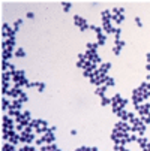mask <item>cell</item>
Listing matches in <instances>:
<instances>
[{"mask_svg":"<svg viewBox=\"0 0 150 151\" xmlns=\"http://www.w3.org/2000/svg\"><path fill=\"white\" fill-rule=\"evenodd\" d=\"M54 141H56V133H54V132H51V130H48L47 133H44V135H41L39 138H36L35 144H36L38 147H42V145L54 144Z\"/></svg>","mask_w":150,"mask_h":151,"instance_id":"obj_9","label":"cell"},{"mask_svg":"<svg viewBox=\"0 0 150 151\" xmlns=\"http://www.w3.org/2000/svg\"><path fill=\"white\" fill-rule=\"evenodd\" d=\"M20 151H39L36 147H33V145H23L20 148Z\"/></svg>","mask_w":150,"mask_h":151,"instance_id":"obj_35","label":"cell"},{"mask_svg":"<svg viewBox=\"0 0 150 151\" xmlns=\"http://www.w3.org/2000/svg\"><path fill=\"white\" fill-rule=\"evenodd\" d=\"M134 108H135L137 115H138L140 118L144 117V115H147V114H150V103L143 102V103H140V105H137V106H134Z\"/></svg>","mask_w":150,"mask_h":151,"instance_id":"obj_16","label":"cell"},{"mask_svg":"<svg viewBox=\"0 0 150 151\" xmlns=\"http://www.w3.org/2000/svg\"><path fill=\"white\" fill-rule=\"evenodd\" d=\"M33 118H32V112L30 111H24V112H21L17 118H15V123H17V126H15V129H17V132H23L24 129L30 124V121H32Z\"/></svg>","mask_w":150,"mask_h":151,"instance_id":"obj_4","label":"cell"},{"mask_svg":"<svg viewBox=\"0 0 150 151\" xmlns=\"http://www.w3.org/2000/svg\"><path fill=\"white\" fill-rule=\"evenodd\" d=\"M15 57L17 58H24L26 57V50L24 48H17L15 50Z\"/></svg>","mask_w":150,"mask_h":151,"instance_id":"obj_32","label":"cell"},{"mask_svg":"<svg viewBox=\"0 0 150 151\" xmlns=\"http://www.w3.org/2000/svg\"><path fill=\"white\" fill-rule=\"evenodd\" d=\"M146 58H147V63H150V52L146 54Z\"/></svg>","mask_w":150,"mask_h":151,"instance_id":"obj_42","label":"cell"},{"mask_svg":"<svg viewBox=\"0 0 150 151\" xmlns=\"http://www.w3.org/2000/svg\"><path fill=\"white\" fill-rule=\"evenodd\" d=\"M12 82L15 87H20V88H23V87H27V84H29V79L26 76V72L23 69H17L12 72Z\"/></svg>","mask_w":150,"mask_h":151,"instance_id":"obj_7","label":"cell"},{"mask_svg":"<svg viewBox=\"0 0 150 151\" xmlns=\"http://www.w3.org/2000/svg\"><path fill=\"white\" fill-rule=\"evenodd\" d=\"M2 151H20V150H17L14 144H9V142H5V144L2 145Z\"/></svg>","mask_w":150,"mask_h":151,"instance_id":"obj_25","label":"cell"},{"mask_svg":"<svg viewBox=\"0 0 150 151\" xmlns=\"http://www.w3.org/2000/svg\"><path fill=\"white\" fill-rule=\"evenodd\" d=\"M26 17H27L29 19H33V18H35V14H33V12H27V14H26Z\"/></svg>","mask_w":150,"mask_h":151,"instance_id":"obj_39","label":"cell"},{"mask_svg":"<svg viewBox=\"0 0 150 151\" xmlns=\"http://www.w3.org/2000/svg\"><path fill=\"white\" fill-rule=\"evenodd\" d=\"M101 19H102V23H108V21H113L111 19V11L110 9H105L101 12Z\"/></svg>","mask_w":150,"mask_h":151,"instance_id":"obj_20","label":"cell"},{"mask_svg":"<svg viewBox=\"0 0 150 151\" xmlns=\"http://www.w3.org/2000/svg\"><path fill=\"white\" fill-rule=\"evenodd\" d=\"M122 121H128V120H129V111H126V109H122L120 112H117L116 114Z\"/></svg>","mask_w":150,"mask_h":151,"instance_id":"obj_24","label":"cell"},{"mask_svg":"<svg viewBox=\"0 0 150 151\" xmlns=\"http://www.w3.org/2000/svg\"><path fill=\"white\" fill-rule=\"evenodd\" d=\"M108 105H111V97H107V96L101 97V106H108Z\"/></svg>","mask_w":150,"mask_h":151,"instance_id":"obj_34","label":"cell"},{"mask_svg":"<svg viewBox=\"0 0 150 151\" xmlns=\"http://www.w3.org/2000/svg\"><path fill=\"white\" fill-rule=\"evenodd\" d=\"M107 90H108L107 85H99V87H96V90H95V94L99 96V97H104L105 93H107Z\"/></svg>","mask_w":150,"mask_h":151,"instance_id":"obj_23","label":"cell"},{"mask_svg":"<svg viewBox=\"0 0 150 151\" xmlns=\"http://www.w3.org/2000/svg\"><path fill=\"white\" fill-rule=\"evenodd\" d=\"M20 141L24 145H32L33 141H36V133L33 132V129L27 126L23 132H20Z\"/></svg>","mask_w":150,"mask_h":151,"instance_id":"obj_8","label":"cell"},{"mask_svg":"<svg viewBox=\"0 0 150 151\" xmlns=\"http://www.w3.org/2000/svg\"><path fill=\"white\" fill-rule=\"evenodd\" d=\"M60 5H62V8H63V12H65V14H68V12L72 9V3H71V2H62Z\"/></svg>","mask_w":150,"mask_h":151,"instance_id":"obj_31","label":"cell"},{"mask_svg":"<svg viewBox=\"0 0 150 151\" xmlns=\"http://www.w3.org/2000/svg\"><path fill=\"white\" fill-rule=\"evenodd\" d=\"M117 29H119V27H114L111 21H108V23H102V30H104L105 35H111V33L116 35Z\"/></svg>","mask_w":150,"mask_h":151,"instance_id":"obj_18","label":"cell"},{"mask_svg":"<svg viewBox=\"0 0 150 151\" xmlns=\"http://www.w3.org/2000/svg\"><path fill=\"white\" fill-rule=\"evenodd\" d=\"M146 99H150V82L147 81L141 82L135 90H132V94H131V102L134 106L143 103Z\"/></svg>","mask_w":150,"mask_h":151,"instance_id":"obj_1","label":"cell"},{"mask_svg":"<svg viewBox=\"0 0 150 151\" xmlns=\"http://www.w3.org/2000/svg\"><path fill=\"white\" fill-rule=\"evenodd\" d=\"M135 26H137L138 29H141V27H143V21H141V18H140V17H137V18H135Z\"/></svg>","mask_w":150,"mask_h":151,"instance_id":"obj_38","label":"cell"},{"mask_svg":"<svg viewBox=\"0 0 150 151\" xmlns=\"http://www.w3.org/2000/svg\"><path fill=\"white\" fill-rule=\"evenodd\" d=\"M17 32L14 30L12 26H9L8 23H3L2 24V37L3 39H11V37H15Z\"/></svg>","mask_w":150,"mask_h":151,"instance_id":"obj_15","label":"cell"},{"mask_svg":"<svg viewBox=\"0 0 150 151\" xmlns=\"http://www.w3.org/2000/svg\"><path fill=\"white\" fill-rule=\"evenodd\" d=\"M29 126L33 129V132L38 133V135H44V133H47L50 130L48 121L47 120H42V118H33Z\"/></svg>","mask_w":150,"mask_h":151,"instance_id":"obj_5","label":"cell"},{"mask_svg":"<svg viewBox=\"0 0 150 151\" xmlns=\"http://www.w3.org/2000/svg\"><path fill=\"white\" fill-rule=\"evenodd\" d=\"M96 42H98L99 47H104V45L107 44V35H105L104 32L98 33V35H96Z\"/></svg>","mask_w":150,"mask_h":151,"instance_id":"obj_21","label":"cell"},{"mask_svg":"<svg viewBox=\"0 0 150 151\" xmlns=\"http://www.w3.org/2000/svg\"><path fill=\"white\" fill-rule=\"evenodd\" d=\"M12 81V72H3L2 73V82H11Z\"/></svg>","mask_w":150,"mask_h":151,"instance_id":"obj_29","label":"cell"},{"mask_svg":"<svg viewBox=\"0 0 150 151\" xmlns=\"http://www.w3.org/2000/svg\"><path fill=\"white\" fill-rule=\"evenodd\" d=\"M77 133H78V132L75 130V129H72V130H71V136H77Z\"/></svg>","mask_w":150,"mask_h":151,"instance_id":"obj_41","label":"cell"},{"mask_svg":"<svg viewBox=\"0 0 150 151\" xmlns=\"http://www.w3.org/2000/svg\"><path fill=\"white\" fill-rule=\"evenodd\" d=\"M111 141L117 145H126V144H131V133H126V132H120L117 129H113L111 132Z\"/></svg>","mask_w":150,"mask_h":151,"instance_id":"obj_6","label":"cell"},{"mask_svg":"<svg viewBox=\"0 0 150 151\" xmlns=\"http://www.w3.org/2000/svg\"><path fill=\"white\" fill-rule=\"evenodd\" d=\"M15 118L9 117V115H3L2 117V130H15Z\"/></svg>","mask_w":150,"mask_h":151,"instance_id":"obj_13","label":"cell"},{"mask_svg":"<svg viewBox=\"0 0 150 151\" xmlns=\"http://www.w3.org/2000/svg\"><path fill=\"white\" fill-rule=\"evenodd\" d=\"M45 88H47V84H45V82H42V81H39V82H38V88H36V90H38L39 93H44V91H45Z\"/></svg>","mask_w":150,"mask_h":151,"instance_id":"obj_36","label":"cell"},{"mask_svg":"<svg viewBox=\"0 0 150 151\" xmlns=\"http://www.w3.org/2000/svg\"><path fill=\"white\" fill-rule=\"evenodd\" d=\"M146 79H147V82H150V73H149V75L146 76Z\"/></svg>","mask_w":150,"mask_h":151,"instance_id":"obj_44","label":"cell"},{"mask_svg":"<svg viewBox=\"0 0 150 151\" xmlns=\"http://www.w3.org/2000/svg\"><path fill=\"white\" fill-rule=\"evenodd\" d=\"M149 142H150V141H149L146 136H140V138L137 139V144H138V147H140V148H144Z\"/></svg>","mask_w":150,"mask_h":151,"instance_id":"obj_26","label":"cell"},{"mask_svg":"<svg viewBox=\"0 0 150 151\" xmlns=\"http://www.w3.org/2000/svg\"><path fill=\"white\" fill-rule=\"evenodd\" d=\"M125 12H126V9L123 6H116V8L111 9V19L117 26H120L125 21Z\"/></svg>","mask_w":150,"mask_h":151,"instance_id":"obj_10","label":"cell"},{"mask_svg":"<svg viewBox=\"0 0 150 151\" xmlns=\"http://www.w3.org/2000/svg\"><path fill=\"white\" fill-rule=\"evenodd\" d=\"M21 26H23V19H15L14 21V24H12V27H14V30L15 32H20V29H21Z\"/></svg>","mask_w":150,"mask_h":151,"instance_id":"obj_33","label":"cell"},{"mask_svg":"<svg viewBox=\"0 0 150 151\" xmlns=\"http://www.w3.org/2000/svg\"><path fill=\"white\" fill-rule=\"evenodd\" d=\"M23 93H24V91H23V88H20V87H15V85H14V87H12V88L9 90V93H8L6 96H9V97H11V99L14 100V99H20V96L23 94Z\"/></svg>","mask_w":150,"mask_h":151,"instance_id":"obj_19","label":"cell"},{"mask_svg":"<svg viewBox=\"0 0 150 151\" xmlns=\"http://www.w3.org/2000/svg\"><path fill=\"white\" fill-rule=\"evenodd\" d=\"M74 24L77 26V29L81 33L90 30V24L87 23V19H86L84 17H81V15H74Z\"/></svg>","mask_w":150,"mask_h":151,"instance_id":"obj_12","label":"cell"},{"mask_svg":"<svg viewBox=\"0 0 150 151\" xmlns=\"http://www.w3.org/2000/svg\"><path fill=\"white\" fill-rule=\"evenodd\" d=\"M141 151H150V142H149L144 148H141Z\"/></svg>","mask_w":150,"mask_h":151,"instance_id":"obj_40","label":"cell"},{"mask_svg":"<svg viewBox=\"0 0 150 151\" xmlns=\"http://www.w3.org/2000/svg\"><path fill=\"white\" fill-rule=\"evenodd\" d=\"M18 100H20L21 103H27V102H29V96H27V93L24 91L23 94H21V96H20V99H18Z\"/></svg>","mask_w":150,"mask_h":151,"instance_id":"obj_37","label":"cell"},{"mask_svg":"<svg viewBox=\"0 0 150 151\" xmlns=\"http://www.w3.org/2000/svg\"><path fill=\"white\" fill-rule=\"evenodd\" d=\"M15 44H17V39L15 37L3 39V42H2V60L9 61V58L15 55V52H14Z\"/></svg>","mask_w":150,"mask_h":151,"instance_id":"obj_2","label":"cell"},{"mask_svg":"<svg viewBox=\"0 0 150 151\" xmlns=\"http://www.w3.org/2000/svg\"><path fill=\"white\" fill-rule=\"evenodd\" d=\"M104 85H107L108 88H111V87H114L116 85V79L113 78V76H107V79H105V84Z\"/></svg>","mask_w":150,"mask_h":151,"instance_id":"obj_28","label":"cell"},{"mask_svg":"<svg viewBox=\"0 0 150 151\" xmlns=\"http://www.w3.org/2000/svg\"><path fill=\"white\" fill-rule=\"evenodd\" d=\"M9 105H11V102L8 100L6 96H3V97H2V111H3V112L9 109Z\"/></svg>","mask_w":150,"mask_h":151,"instance_id":"obj_27","label":"cell"},{"mask_svg":"<svg viewBox=\"0 0 150 151\" xmlns=\"http://www.w3.org/2000/svg\"><path fill=\"white\" fill-rule=\"evenodd\" d=\"M146 69H147V72L150 73V63H147V64H146Z\"/></svg>","mask_w":150,"mask_h":151,"instance_id":"obj_43","label":"cell"},{"mask_svg":"<svg viewBox=\"0 0 150 151\" xmlns=\"http://www.w3.org/2000/svg\"><path fill=\"white\" fill-rule=\"evenodd\" d=\"M2 138L6 142L14 144V145H17L18 142H21L20 141V132H15V130H2Z\"/></svg>","mask_w":150,"mask_h":151,"instance_id":"obj_11","label":"cell"},{"mask_svg":"<svg viewBox=\"0 0 150 151\" xmlns=\"http://www.w3.org/2000/svg\"><path fill=\"white\" fill-rule=\"evenodd\" d=\"M86 57H87V60L90 61V63H93V64H102V58H101V55H99V52L98 51H89V50H86Z\"/></svg>","mask_w":150,"mask_h":151,"instance_id":"obj_14","label":"cell"},{"mask_svg":"<svg viewBox=\"0 0 150 151\" xmlns=\"http://www.w3.org/2000/svg\"><path fill=\"white\" fill-rule=\"evenodd\" d=\"M126 47V42L125 40H114V47H113V54L116 55V57H119L120 54H122V51H123V48Z\"/></svg>","mask_w":150,"mask_h":151,"instance_id":"obj_17","label":"cell"},{"mask_svg":"<svg viewBox=\"0 0 150 151\" xmlns=\"http://www.w3.org/2000/svg\"><path fill=\"white\" fill-rule=\"evenodd\" d=\"M129 103V99L123 97L120 93H116L113 97H111V111L113 114L116 115L117 112H120L122 109H125V106Z\"/></svg>","mask_w":150,"mask_h":151,"instance_id":"obj_3","label":"cell"},{"mask_svg":"<svg viewBox=\"0 0 150 151\" xmlns=\"http://www.w3.org/2000/svg\"><path fill=\"white\" fill-rule=\"evenodd\" d=\"M86 48H87L89 51H98L99 45H98V42H87V45H86Z\"/></svg>","mask_w":150,"mask_h":151,"instance_id":"obj_30","label":"cell"},{"mask_svg":"<svg viewBox=\"0 0 150 151\" xmlns=\"http://www.w3.org/2000/svg\"><path fill=\"white\" fill-rule=\"evenodd\" d=\"M39 151H62V150L57 148L56 144H48V145H42Z\"/></svg>","mask_w":150,"mask_h":151,"instance_id":"obj_22","label":"cell"}]
</instances>
